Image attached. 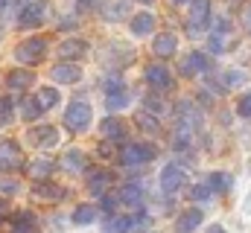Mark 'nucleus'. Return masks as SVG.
I'll use <instances>...</instances> for the list:
<instances>
[{
    "mask_svg": "<svg viewBox=\"0 0 251 233\" xmlns=\"http://www.w3.org/2000/svg\"><path fill=\"white\" fill-rule=\"evenodd\" d=\"M158 149L152 143H126L120 149V163L128 169H137V166H146L149 161H155Z\"/></svg>",
    "mask_w": 251,
    "mask_h": 233,
    "instance_id": "f257e3e1",
    "label": "nucleus"
},
{
    "mask_svg": "<svg viewBox=\"0 0 251 233\" xmlns=\"http://www.w3.org/2000/svg\"><path fill=\"white\" fill-rule=\"evenodd\" d=\"M102 91H105V105H108V111H123L126 105H128V88H126V82L117 73L102 82Z\"/></svg>",
    "mask_w": 251,
    "mask_h": 233,
    "instance_id": "f03ea898",
    "label": "nucleus"
},
{
    "mask_svg": "<svg viewBox=\"0 0 251 233\" xmlns=\"http://www.w3.org/2000/svg\"><path fill=\"white\" fill-rule=\"evenodd\" d=\"M91 119H94V111H91V105L85 99H73L67 105V111H64V125L70 131H85L91 125Z\"/></svg>",
    "mask_w": 251,
    "mask_h": 233,
    "instance_id": "7ed1b4c3",
    "label": "nucleus"
},
{
    "mask_svg": "<svg viewBox=\"0 0 251 233\" xmlns=\"http://www.w3.org/2000/svg\"><path fill=\"white\" fill-rule=\"evenodd\" d=\"M44 56H47V41L44 38H26L15 47V58L21 64H38Z\"/></svg>",
    "mask_w": 251,
    "mask_h": 233,
    "instance_id": "20e7f679",
    "label": "nucleus"
},
{
    "mask_svg": "<svg viewBox=\"0 0 251 233\" xmlns=\"http://www.w3.org/2000/svg\"><path fill=\"white\" fill-rule=\"evenodd\" d=\"M210 21V0H190V15H187V32L201 35Z\"/></svg>",
    "mask_w": 251,
    "mask_h": 233,
    "instance_id": "39448f33",
    "label": "nucleus"
},
{
    "mask_svg": "<svg viewBox=\"0 0 251 233\" xmlns=\"http://www.w3.org/2000/svg\"><path fill=\"white\" fill-rule=\"evenodd\" d=\"M24 166V152L15 140H0V172H18Z\"/></svg>",
    "mask_w": 251,
    "mask_h": 233,
    "instance_id": "423d86ee",
    "label": "nucleus"
},
{
    "mask_svg": "<svg viewBox=\"0 0 251 233\" xmlns=\"http://www.w3.org/2000/svg\"><path fill=\"white\" fill-rule=\"evenodd\" d=\"M131 15V3L128 0H102L100 3V18L108 23H120Z\"/></svg>",
    "mask_w": 251,
    "mask_h": 233,
    "instance_id": "0eeeda50",
    "label": "nucleus"
},
{
    "mask_svg": "<svg viewBox=\"0 0 251 233\" xmlns=\"http://www.w3.org/2000/svg\"><path fill=\"white\" fill-rule=\"evenodd\" d=\"M146 82H149V88H155V91H170L176 79H173V73H170L167 64L155 61V64L146 67Z\"/></svg>",
    "mask_w": 251,
    "mask_h": 233,
    "instance_id": "6e6552de",
    "label": "nucleus"
},
{
    "mask_svg": "<svg viewBox=\"0 0 251 233\" xmlns=\"http://www.w3.org/2000/svg\"><path fill=\"white\" fill-rule=\"evenodd\" d=\"M181 186H184V169L178 163H167L164 172H161V192L164 195H176Z\"/></svg>",
    "mask_w": 251,
    "mask_h": 233,
    "instance_id": "1a4fd4ad",
    "label": "nucleus"
},
{
    "mask_svg": "<svg viewBox=\"0 0 251 233\" xmlns=\"http://www.w3.org/2000/svg\"><path fill=\"white\" fill-rule=\"evenodd\" d=\"M29 140H32V146H38V149H56L59 146V128L56 125H35L32 131H29Z\"/></svg>",
    "mask_w": 251,
    "mask_h": 233,
    "instance_id": "9d476101",
    "label": "nucleus"
},
{
    "mask_svg": "<svg viewBox=\"0 0 251 233\" xmlns=\"http://www.w3.org/2000/svg\"><path fill=\"white\" fill-rule=\"evenodd\" d=\"M44 18H47V3H26L21 9V18L18 21H21L24 29H29V26H41Z\"/></svg>",
    "mask_w": 251,
    "mask_h": 233,
    "instance_id": "9b49d317",
    "label": "nucleus"
},
{
    "mask_svg": "<svg viewBox=\"0 0 251 233\" xmlns=\"http://www.w3.org/2000/svg\"><path fill=\"white\" fill-rule=\"evenodd\" d=\"M210 70V58L204 56V53H190L184 61H181V76H187V79H193V76H201V73H207Z\"/></svg>",
    "mask_w": 251,
    "mask_h": 233,
    "instance_id": "f8f14e48",
    "label": "nucleus"
},
{
    "mask_svg": "<svg viewBox=\"0 0 251 233\" xmlns=\"http://www.w3.org/2000/svg\"><path fill=\"white\" fill-rule=\"evenodd\" d=\"M53 82L56 85H73V82H79L82 79V67L79 64H73V61H62V64H56L53 67Z\"/></svg>",
    "mask_w": 251,
    "mask_h": 233,
    "instance_id": "ddd939ff",
    "label": "nucleus"
},
{
    "mask_svg": "<svg viewBox=\"0 0 251 233\" xmlns=\"http://www.w3.org/2000/svg\"><path fill=\"white\" fill-rule=\"evenodd\" d=\"M111 184H114V175L108 172V169H94V172H88V189H91V195H108Z\"/></svg>",
    "mask_w": 251,
    "mask_h": 233,
    "instance_id": "4468645a",
    "label": "nucleus"
},
{
    "mask_svg": "<svg viewBox=\"0 0 251 233\" xmlns=\"http://www.w3.org/2000/svg\"><path fill=\"white\" fill-rule=\"evenodd\" d=\"M56 53H59V58H64V61L85 58L88 56V41H82V38H67V41H62V44L56 47Z\"/></svg>",
    "mask_w": 251,
    "mask_h": 233,
    "instance_id": "2eb2a0df",
    "label": "nucleus"
},
{
    "mask_svg": "<svg viewBox=\"0 0 251 233\" xmlns=\"http://www.w3.org/2000/svg\"><path fill=\"white\" fill-rule=\"evenodd\" d=\"M100 134H102L108 143H126V122L117 119V116H108V119H102V125H100Z\"/></svg>",
    "mask_w": 251,
    "mask_h": 233,
    "instance_id": "dca6fc26",
    "label": "nucleus"
},
{
    "mask_svg": "<svg viewBox=\"0 0 251 233\" xmlns=\"http://www.w3.org/2000/svg\"><path fill=\"white\" fill-rule=\"evenodd\" d=\"M204 222V213L199 210V207H190L184 210L178 219H176V233H196V228Z\"/></svg>",
    "mask_w": 251,
    "mask_h": 233,
    "instance_id": "f3484780",
    "label": "nucleus"
},
{
    "mask_svg": "<svg viewBox=\"0 0 251 233\" xmlns=\"http://www.w3.org/2000/svg\"><path fill=\"white\" fill-rule=\"evenodd\" d=\"M176 50H178V38H176L173 32H161V35H155V41H152V53H155L158 58L176 56Z\"/></svg>",
    "mask_w": 251,
    "mask_h": 233,
    "instance_id": "a211bd4d",
    "label": "nucleus"
},
{
    "mask_svg": "<svg viewBox=\"0 0 251 233\" xmlns=\"http://www.w3.org/2000/svg\"><path fill=\"white\" fill-rule=\"evenodd\" d=\"M134 225H137L134 216H128V213H117V216H114V213H111V216L102 222V231L105 233H128Z\"/></svg>",
    "mask_w": 251,
    "mask_h": 233,
    "instance_id": "6ab92c4d",
    "label": "nucleus"
},
{
    "mask_svg": "<svg viewBox=\"0 0 251 233\" xmlns=\"http://www.w3.org/2000/svg\"><path fill=\"white\" fill-rule=\"evenodd\" d=\"M12 233H41L35 213H29V210L15 213V219H12Z\"/></svg>",
    "mask_w": 251,
    "mask_h": 233,
    "instance_id": "aec40b11",
    "label": "nucleus"
},
{
    "mask_svg": "<svg viewBox=\"0 0 251 233\" xmlns=\"http://www.w3.org/2000/svg\"><path fill=\"white\" fill-rule=\"evenodd\" d=\"M62 166L67 169V172H73V175L88 172V155H85V152H79V149H70V152H64Z\"/></svg>",
    "mask_w": 251,
    "mask_h": 233,
    "instance_id": "412c9836",
    "label": "nucleus"
},
{
    "mask_svg": "<svg viewBox=\"0 0 251 233\" xmlns=\"http://www.w3.org/2000/svg\"><path fill=\"white\" fill-rule=\"evenodd\" d=\"M32 79H35V73H32V70H9V76H6V88L21 93V91L32 88Z\"/></svg>",
    "mask_w": 251,
    "mask_h": 233,
    "instance_id": "4be33fe9",
    "label": "nucleus"
},
{
    "mask_svg": "<svg viewBox=\"0 0 251 233\" xmlns=\"http://www.w3.org/2000/svg\"><path fill=\"white\" fill-rule=\"evenodd\" d=\"M32 192H35L38 198H44V201H62L64 198V186L53 184L50 178H47V181H38V184L32 186Z\"/></svg>",
    "mask_w": 251,
    "mask_h": 233,
    "instance_id": "5701e85b",
    "label": "nucleus"
},
{
    "mask_svg": "<svg viewBox=\"0 0 251 233\" xmlns=\"http://www.w3.org/2000/svg\"><path fill=\"white\" fill-rule=\"evenodd\" d=\"M152 29H155V15L152 12H140V15L131 18V32L134 35H149Z\"/></svg>",
    "mask_w": 251,
    "mask_h": 233,
    "instance_id": "b1692460",
    "label": "nucleus"
},
{
    "mask_svg": "<svg viewBox=\"0 0 251 233\" xmlns=\"http://www.w3.org/2000/svg\"><path fill=\"white\" fill-rule=\"evenodd\" d=\"M53 169H56V163H53L50 158H38V161L29 163V175H32L35 181H47V178L53 175Z\"/></svg>",
    "mask_w": 251,
    "mask_h": 233,
    "instance_id": "393cba45",
    "label": "nucleus"
},
{
    "mask_svg": "<svg viewBox=\"0 0 251 233\" xmlns=\"http://www.w3.org/2000/svg\"><path fill=\"white\" fill-rule=\"evenodd\" d=\"M97 213H100V210H97L94 204H79V207L73 210V222H76V225H91V222L97 219Z\"/></svg>",
    "mask_w": 251,
    "mask_h": 233,
    "instance_id": "a878e982",
    "label": "nucleus"
},
{
    "mask_svg": "<svg viewBox=\"0 0 251 233\" xmlns=\"http://www.w3.org/2000/svg\"><path fill=\"white\" fill-rule=\"evenodd\" d=\"M41 114H44V108H41V102H38V96H32V99H24V105H21V116H24L26 122H32V119H38Z\"/></svg>",
    "mask_w": 251,
    "mask_h": 233,
    "instance_id": "bb28decb",
    "label": "nucleus"
},
{
    "mask_svg": "<svg viewBox=\"0 0 251 233\" xmlns=\"http://www.w3.org/2000/svg\"><path fill=\"white\" fill-rule=\"evenodd\" d=\"M35 96H38V102H41V108H44V111H50V108H53V105H59V99H62V96H59V91H56L53 85H50V88H41Z\"/></svg>",
    "mask_w": 251,
    "mask_h": 233,
    "instance_id": "cd10ccee",
    "label": "nucleus"
},
{
    "mask_svg": "<svg viewBox=\"0 0 251 233\" xmlns=\"http://www.w3.org/2000/svg\"><path fill=\"white\" fill-rule=\"evenodd\" d=\"M120 201H123V204H131V207H137V204L143 201L140 186H137V184H126L123 189H120Z\"/></svg>",
    "mask_w": 251,
    "mask_h": 233,
    "instance_id": "c85d7f7f",
    "label": "nucleus"
},
{
    "mask_svg": "<svg viewBox=\"0 0 251 233\" xmlns=\"http://www.w3.org/2000/svg\"><path fill=\"white\" fill-rule=\"evenodd\" d=\"M207 184H210L216 192H231V186H234V178H231L228 172H213Z\"/></svg>",
    "mask_w": 251,
    "mask_h": 233,
    "instance_id": "c756f323",
    "label": "nucleus"
},
{
    "mask_svg": "<svg viewBox=\"0 0 251 233\" xmlns=\"http://www.w3.org/2000/svg\"><path fill=\"white\" fill-rule=\"evenodd\" d=\"M12 114H15V102H12V96H0V128L12 122Z\"/></svg>",
    "mask_w": 251,
    "mask_h": 233,
    "instance_id": "7c9ffc66",
    "label": "nucleus"
},
{
    "mask_svg": "<svg viewBox=\"0 0 251 233\" xmlns=\"http://www.w3.org/2000/svg\"><path fill=\"white\" fill-rule=\"evenodd\" d=\"M134 119H137V125H140L143 131H149V134H158V119H155L152 114H146V111H140V114L134 116Z\"/></svg>",
    "mask_w": 251,
    "mask_h": 233,
    "instance_id": "2f4dec72",
    "label": "nucleus"
},
{
    "mask_svg": "<svg viewBox=\"0 0 251 233\" xmlns=\"http://www.w3.org/2000/svg\"><path fill=\"white\" fill-rule=\"evenodd\" d=\"M210 195H213V186H210V184H196V186L190 189V198H193V201H207Z\"/></svg>",
    "mask_w": 251,
    "mask_h": 233,
    "instance_id": "473e14b6",
    "label": "nucleus"
},
{
    "mask_svg": "<svg viewBox=\"0 0 251 233\" xmlns=\"http://www.w3.org/2000/svg\"><path fill=\"white\" fill-rule=\"evenodd\" d=\"M237 114L240 116H251V93H246V96L237 102Z\"/></svg>",
    "mask_w": 251,
    "mask_h": 233,
    "instance_id": "72a5a7b5",
    "label": "nucleus"
},
{
    "mask_svg": "<svg viewBox=\"0 0 251 233\" xmlns=\"http://www.w3.org/2000/svg\"><path fill=\"white\" fill-rule=\"evenodd\" d=\"M240 82H246V73H243V70H228V76H225V85L231 88V85H240Z\"/></svg>",
    "mask_w": 251,
    "mask_h": 233,
    "instance_id": "f704fd0d",
    "label": "nucleus"
},
{
    "mask_svg": "<svg viewBox=\"0 0 251 233\" xmlns=\"http://www.w3.org/2000/svg\"><path fill=\"white\" fill-rule=\"evenodd\" d=\"M0 192H3V195L18 192V181H6V178H3V181H0Z\"/></svg>",
    "mask_w": 251,
    "mask_h": 233,
    "instance_id": "c9c22d12",
    "label": "nucleus"
},
{
    "mask_svg": "<svg viewBox=\"0 0 251 233\" xmlns=\"http://www.w3.org/2000/svg\"><path fill=\"white\" fill-rule=\"evenodd\" d=\"M243 23H246V29H249V32H251V9H249V12H246V15H243Z\"/></svg>",
    "mask_w": 251,
    "mask_h": 233,
    "instance_id": "e433bc0d",
    "label": "nucleus"
},
{
    "mask_svg": "<svg viewBox=\"0 0 251 233\" xmlns=\"http://www.w3.org/2000/svg\"><path fill=\"white\" fill-rule=\"evenodd\" d=\"M207 233H225V228H219V225H213V228H210Z\"/></svg>",
    "mask_w": 251,
    "mask_h": 233,
    "instance_id": "4c0bfd02",
    "label": "nucleus"
},
{
    "mask_svg": "<svg viewBox=\"0 0 251 233\" xmlns=\"http://www.w3.org/2000/svg\"><path fill=\"white\" fill-rule=\"evenodd\" d=\"M94 0H79V9H85V6H91Z\"/></svg>",
    "mask_w": 251,
    "mask_h": 233,
    "instance_id": "58836bf2",
    "label": "nucleus"
},
{
    "mask_svg": "<svg viewBox=\"0 0 251 233\" xmlns=\"http://www.w3.org/2000/svg\"><path fill=\"white\" fill-rule=\"evenodd\" d=\"M9 3H12V0H0V12H3V9H9Z\"/></svg>",
    "mask_w": 251,
    "mask_h": 233,
    "instance_id": "ea45409f",
    "label": "nucleus"
},
{
    "mask_svg": "<svg viewBox=\"0 0 251 233\" xmlns=\"http://www.w3.org/2000/svg\"><path fill=\"white\" fill-rule=\"evenodd\" d=\"M170 3H176V6H178V3H184V0H170Z\"/></svg>",
    "mask_w": 251,
    "mask_h": 233,
    "instance_id": "a19ab883",
    "label": "nucleus"
},
{
    "mask_svg": "<svg viewBox=\"0 0 251 233\" xmlns=\"http://www.w3.org/2000/svg\"><path fill=\"white\" fill-rule=\"evenodd\" d=\"M140 3H152V0H140Z\"/></svg>",
    "mask_w": 251,
    "mask_h": 233,
    "instance_id": "79ce46f5",
    "label": "nucleus"
},
{
    "mask_svg": "<svg viewBox=\"0 0 251 233\" xmlns=\"http://www.w3.org/2000/svg\"><path fill=\"white\" fill-rule=\"evenodd\" d=\"M0 38H3V35H0Z\"/></svg>",
    "mask_w": 251,
    "mask_h": 233,
    "instance_id": "37998d69",
    "label": "nucleus"
}]
</instances>
